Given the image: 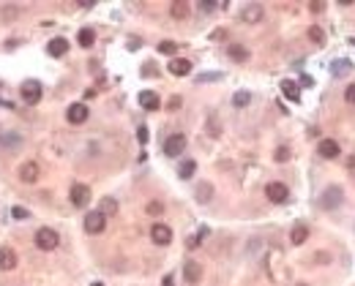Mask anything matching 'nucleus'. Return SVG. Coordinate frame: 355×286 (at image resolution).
I'll return each instance as SVG.
<instances>
[{
	"label": "nucleus",
	"mask_w": 355,
	"mask_h": 286,
	"mask_svg": "<svg viewBox=\"0 0 355 286\" xmlns=\"http://www.w3.org/2000/svg\"><path fill=\"white\" fill-rule=\"evenodd\" d=\"M170 74H175V76L191 74V63H189L186 58H172V60H170Z\"/></svg>",
	"instance_id": "obj_13"
},
{
	"label": "nucleus",
	"mask_w": 355,
	"mask_h": 286,
	"mask_svg": "<svg viewBox=\"0 0 355 286\" xmlns=\"http://www.w3.org/2000/svg\"><path fill=\"white\" fill-rule=\"evenodd\" d=\"M265 196L271 199L273 204H282V202H287V196H290V188L284 186V183H268Z\"/></svg>",
	"instance_id": "obj_5"
},
{
	"label": "nucleus",
	"mask_w": 355,
	"mask_h": 286,
	"mask_svg": "<svg viewBox=\"0 0 355 286\" xmlns=\"http://www.w3.org/2000/svg\"><path fill=\"white\" fill-rule=\"evenodd\" d=\"M248 101H251V95H248L246 90H238V93L232 95V104H235V106H246Z\"/></svg>",
	"instance_id": "obj_26"
},
{
	"label": "nucleus",
	"mask_w": 355,
	"mask_h": 286,
	"mask_svg": "<svg viewBox=\"0 0 355 286\" xmlns=\"http://www.w3.org/2000/svg\"><path fill=\"white\" fill-rule=\"evenodd\" d=\"M140 106L142 109H148V112H156L161 106V98L153 93V90H142L140 93Z\"/></svg>",
	"instance_id": "obj_11"
},
{
	"label": "nucleus",
	"mask_w": 355,
	"mask_h": 286,
	"mask_svg": "<svg viewBox=\"0 0 355 286\" xmlns=\"http://www.w3.org/2000/svg\"><path fill=\"white\" fill-rule=\"evenodd\" d=\"M282 93L290 101H301V88H298L292 79H282Z\"/></svg>",
	"instance_id": "obj_18"
},
{
	"label": "nucleus",
	"mask_w": 355,
	"mask_h": 286,
	"mask_svg": "<svg viewBox=\"0 0 355 286\" xmlns=\"http://www.w3.org/2000/svg\"><path fill=\"white\" fill-rule=\"evenodd\" d=\"M183 278L189 281V284H200V278H202V267L197 262H186L183 264Z\"/></svg>",
	"instance_id": "obj_15"
},
{
	"label": "nucleus",
	"mask_w": 355,
	"mask_h": 286,
	"mask_svg": "<svg viewBox=\"0 0 355 286\" xmlns=\"http://www.w3.org/2000/svg\"><path fill=\"white\" fill-rule=\"evenodd\" d=\"M292 245H303L309 240V226H303V223H298V226H292V234H290Z\"/></svg>",
	"instance_id": "obj_19"
},
{
	"label": "nucleus",
	"mask_w": 355,
	"mask_h": 286,
	"mask_svg": "<svg viewBox=\"0 0 355 286\" xmlns=\"http://www.w3.org/2000/svg\"><path fill=\"white\" fill-rule=\"evenodd\" d=\"M211 199H213V186L211 183H200V186H197V202L205 204V202H211Z\"/></svg>",
	"instance_id": "obj_20"
},
{
	"label": "nucleus",
	"mask_w": 355,
	"mask_h": 286,
	"mask_svg": "<svg viewBox=\"0 0 355 286\" xmlns=\"http://www.w3.org/2000/svg\"><path fill=\"white\" fill-rule=\"evenodd\" d=\"M145 210H148L150 216H161V213H164V204H161V202H148Z\"/></svg>",
	"instance_id": "obj_31"
},
{
	"label": "nucleus",
	"mask_w": 355,
	"mask_h": 286,
	"mask_svg": "<svg viewBox=\"0 0 355 286\" xmlns=\"http://www.w3.org/2000/svg\"><path fill=\"white\" fill-rule=\"evenodd\" d=\"M14 267H17L14 248H0V270H14Z\"/></svg>",
	"instance_id": "obj_17"
},
{
	"label": "nucleus",
	"mask_w": 355,
	"mask_h": 286,
	"mask_svg": "<svg viewBox=\"0 0 355 286\" xmlns=\"http://www.w3.org/2000/svg\"><path fill=\"white\" fill-rule=\"evenodd\" d=\"M77 41H79V47H85V49H88V47H93V41H96V33H93V30H88V28H85V30H79Z\"/></svg>",
	"instance_id": "obj_22"
},
{
	"label": "nucleus",
	"mask_w": 355,
	"mask_h": 286,
	"mask_svg": "<svg viewBox=\"0 0 355 286\" xmlns=\"http://www.w3.org/2000/svg\"><path fill=\"white\" fill-rule=\"evenodd\" d=\"M58 243H60V237L55 229L41 226L36 232V248H41V251H52V248H58Z\"/></svg>",
	"instance_id": "obj_2"
},
{
	"label": "nucleus",
	"mask_w": 355,
	"mask_h": 286,
	"mask_svg": "<svg viewBox=\"0 0 355 286\" xmlns=\"http://www.w3.org/2000/svg\"><path fill=\"white\" fill-rule=\"evenodd\" d=\"M150 237H153L156 245H170L172 243V229L164 226V223H153V226H150Z\"/></svg>",
	"instance_id": "obj_9"
},
{
	"label": "nucleus",
	"mask_w": 355,
	"mask_h": 286,
	"mask_svg": "<svg viewBox=\"0 0 355 286\" xmlns=\"http://www.w3.org/2000/svg\"><path fill=\"white\" fill-rule=\"evenodd\" d=\"M241 19H243V22H248V25L260 22V19H262V6H260V3H248V6L241 11Z\"/></svg>",
	"instance_id": "obj_12"
},
{
	"label": "nucleus",
	"mask_w": 355,
	"mask_h": 286,
	"mask_svg": "<svg viewBox=\"0 0 355 286\" xmlns=\"http://www.w3.org/2000/svg\"><path fill=\"white\" fill-rule=\"evenodd\" d=\"M183 150H186V136L183 134H172L170 139L164 142V156H170V158L180 156Z\"/></svg>",
	"instance_id": "obj_7"
},
{
	"label": "nucleus",
	"mask_w": 355,
	"mask_h": 286,
	"mask_svg": "<svg viewBox=\"0 0 355 286\" xmlns=\"http://www.w3.org/2000/svg\"><path fill=\"white\" fill-rule=\"evenodd\" d=\"M339 153H342V147H339L336 139H322L320 142V156L322 158H336Z\"/></svg>",
	"instance_id": "obj_14"
},
{
	"label": "nucleus",
	"mask_w": 355,
	"mask_h": 286,
	"mask_svg": "<svg viewBox=\"0 0 355 286\" xmlns=\"http://www.w3.org/2000/svg\"><path fill=\"white\" fill-rule=\"evenodd\" d=\"M159 52L172 55V52H178V44H175V41H161V44H159Z\"/></svg>",
	"instance_id": "obj_29"
},
{
	"label": "nucleus",
	"mask_w": 355,
	"mask_h": 286,
	"mask_svg": "<svg viewBox=\"0 0 355 286\" xmlns=\"http://www.w3.org/2000/svg\"><path fill=\"white\" fill-rule=\"evenodd\" d=\"M205 237H208V229L202 226V229H200V234H194V237H189V240H186V245H189V248H197V245H200Z\"/></svg>",
	"instance_id": "obj_27"
},
{
	"label": "nucleus",
	"mask_w": 355,
	"mask_h": 286,
	"mask_svg": "<svg viewBox=\"0 0 355 286\" xmlns=\"http://www.w3.org/2000/svg\"><path fill=\"white\" fill-rule=\"evenodd\" d=\"M99 213H104V216H115V213H118V202H115L112 196L101 199V210Z\"/></svg>",
	"instance_id": "obj_23"
},
{
	"label": "nucleus",
	"mask_w": 355,
	"mask_h": 286,
	"mask_svg": "<svg viewBox=\"0 0 355 286\" xmlns=\"http://www.w3.org/2000/svg\"><path fill=\"white\" fill-rule=\"evenodd\" d=\"M227 52H230V58L235 60V63H243V60H248V49L243 47V44H232Z\"/></svg>",
	"instance_id": "obj_21"
},
{
	"label": "nucleus",
	"mask_w": 355,
	"mask_h": 286,
	"mask_svg": "<svg viewBox=\"0 0 355 286\" xmlns=\"http://www.w3.org/2000/svg\"><path fill=\"white\" fill-rule=\"evenodd\" d=\"M104 229H106V216H104V213L93 210V213L85 216V232H88V234H101Z\"/></svg>",
	"instance_id": "obj_4"
},
{
	"label": "nucleus",
	"mask_w": 355,
	"mask_h": 286,
	"mask_svg": "<svg viewBox=\"0 0 355 286\" xmlns=\"http://www.w3.org/2000/svg\"><path fill=\"white\" fill-rule=\"evenodd\" d=\"M11 216H14V218H28V210H25V207H14Z\"/></svg>",
	"instance_id": "obj_33"
},
{
	"label": "nucleus",
	"mask_w": 355,
	"mask_h": 286,
	"mask_svg": "<svg viewBox=\"0 0 355 286\" xmlns=\"http://www.w3.org/2000/svg\"><path fill=\"white\" fill-rule=\"evenodd\" d=\"M186 14H189V6H186V3H172V17L175 19H183Z\"/></svg>",
	"instance_id": "obj_28"
},
{
	"label": "nucleus",
	"mask_w": 355,
	"mask_h": 286,
	"mask_svg": "<svg viewBox=\"0 0 355 286\" xmlns=\"http://www.w3.org/2000/svg\"><path fill=\"white\" fill-rule=\"evenodd\" d=\"M273 158H276L279 163H284L287 158H290V147H276V153H273Z\"/></svg>",
	"instance_id": "obj_30"
},
{
	"label": "nucleus",
	"mask_w": 355,
	"mask_h": 286,
	"mask_svg": "<svg viewBox=\"0 0 355 286\" xmlns=\"http://www.w3.org/2000/svg\"><path fill=\"white\" fill-rule=\"evenodd\" d=\"M137 139H140V145H148V126H140V128H137Z\"/></svg>",
	"instance_id": "obj_32"
},
{
	"label": "nucleus",
	"mask_w": 355,
	"mask_h": 286,
	"mask_svg": "<svg viewBox=\"0 0 355 286\" xmlns=\"http://www.w3.org/2000/svg\"><path fill=\"white\" fill-rule=\"evenodd\" d=\"M344 98H347L350 104H355V85H350V88H347V93H344Z\"/></svg>",
	"instance_id": "obj_34"
},
{
	"label": "nucleus",
	"mask_w": 355,
	"mask_h": 286,
	"mask_svg": "<svg viewBox=\"0 0 355 286\" xmlns=\"http://www.w3.org/2000/svg\"><path fill=\"white\" fill-rule=\"evenodd\" d=\"M47 52L52 55V58H63V55L69 52V41L66 38H52L47 44Z\"/></svg>",
	"instance_id": "obj_16"
},
{
	"label": "nucleus",
	"mask_w": 355,
	"mask_h": 286,
	"mask_svg": "<svg viewBox=\"0 0 355 286\" xmlns=\"http://www.w3.org/2000/svg\"><path fill=\"white\" fill-rule=\"evenodd\" d=\"M309 38H312L314 44H325V33H322V28H317V25L309 28Z\"/></svg>",
	"instance_id": "obj_25"
},
{
	"label": "nucleus",
	"mask_w": 355,
	"mask_h": 286,
	"mask_svg": "<svg viewBox=\"0 0 355 286\" xmlns=\"http://www.w3.org/2000/svg\"><path fill=\"white\" fill-rule=\"evenodd\" d=\"M339 204H344V191L339 186H328L325 191L320 193V207L322 210H336Z\"/></svg>",
	"instance_id": "obj_1"
},
{
	"label": "nucleus",
	"mask_w": 355,
	"mask_h": 286,
	"mask_svg": "<svg viewBox=\"0 0 355 286\" xmlns=\"http://www.w3.org/2000/svg\"><path fill=\"white\" fill-rule=\"evenodd\" d=\"M19 180L22 183H36L38 180V163L36 161H25L22 166H19Z\"/></svg>",
	"instance_id": "obj_10"
},
{
	"label": "nucleus",
	"mask_w": 355,
	"mask_h": 286,
	"mask_svg": "<svg viewBox=\"0 0 355 286\" xmlns=\"http://www.w3.org/2000/svg\"><path fill=\"white\" fill-rule=\"evenodd\" d=\"M69 196H71V204H74V207H85V204L90 202V188L85 186V183H74Z\"/></svg>",
	"instance_id": "obj_6"
},
{
	"label": "nucleus",
	"mask_w": 355,
	"mask_h": 286,
	"mask_svg": "<svg viewBox=\"0 0 355 286\" xmlns=\"http://www.w3.org/2000/svg\"><path fill=\"white\" fill-rule=\"evenodd\" d=\"M309 8H312L314 14H320V11H322V3H309Z\"/></svg>",
	"instance_id": "obj_36"
},
{
	"label": "nucleus",
	"mask_w": 355,
	"mask_h": 286,
	"mask_svg": "<svg viewBox=\"0 0 355 286\" xmlns=\"http://www.w3.org/2000/svg\"><path fill=\"white\" fill-rule=\"evenodd\" d=\"M164 286H175V281H172V275H167V278H164Z\"/></svg>",
	"instance_id": "obj_37"
},
{
	"label": "nucleus",
	"mask_w": 355,
	"mask_h": 286,
	"mask_svg": "<svg viewBox=\"0 0 355 286\" xmlns=\"http://www.w3.org/2000/svg\"><path fill=\"white\" fill-rule=\"evenodd\" d=\"M90 286H104V284H101V281H96V284H90Z\"/></svg>",
	"instance_id": "obj_38"
},
{
	"label": "nucleus",
	"mask_w": 355,
	"mask_h": 286,
	"mask_svg": "<svg viewBox=\"0 0 355 286\" xmlns=\"http://www.w3.org/2000/svg\"><path fill=\"white\" fill-rule=\"evenodd\" d=\"M194 172H197V163L194 161H183V163H180V169H178V175L183 177V180H189Z\"/></svg>",
	"instance_id": "obj_24"
},
{
	"label": "nucleus",
	"mask_w": 355,
	"mask_h": 286,
	"mask_svg": "<svg viewBox=\"0 0 355 286\" xmlns=\"http://www.w3.org/2000/svg\"><path fill=\"white\" fill-rule=\"evenodd\" d=\"M19 95H22V101L25 104H38L41 101V85L36 79H28V82H22V88H19Z\"/></svg>",
	"instance_id": "obj_3"
},
{
	"label": "nucleus",
	"mask_w": 355,
	"mask_h": 286,
	"mask_svg": "<svg viewBox=\"0 0 355 286\" xmlns=\"http://www.w3.org/2000/svg\"><path fill=\"white\" fill-rule=\"evenodd\" d=\"M93 6H96L93 0H79V8H93Z\"/></svg>",
	"instance_id": "obj_35"
},
{
	"label": "nucleus",
	"mask_w": 355,
	"mask_h": 286,
	"mask_svg": "<svg viewBox=\"0 0 355 286\" xmlns=\"http://www.w3.org/2000/svg\"><path fill=\"white\" fill-rule=\"evenodd\" d=\"M66 117H69L71 126H82V123L90 117V112H88V106H85V104H71L69 112H66Z\"/></svg>",
	"instance_id": "obj_8"
}]
</instances>
